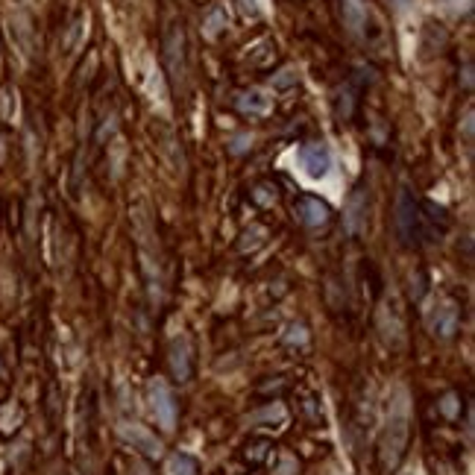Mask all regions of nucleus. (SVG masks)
<instances>
[{
	"instance_id": "1",
	"label": "nucleus",
	"mask_w": 475,
	"mask_h": 475,
	"mask_svg": "<svg viewBox=\"0 0 475 475\" xmlns=\"http://www.w3.org/2000/svg\"><path fill=\"white\" fill-rule=\"evenodd\" d=\"M408 405H405V393H396V402H390V411L385 420V432H382V464L393 469L408 446Z\"/></svg>"
},
{
	"instance_id": "2",
	"label": "nucleus",
	"mask_w": 475,
	"mask_h": 475,
	"mask_svg": "<svg viewBox=\"0 0 475 475\" xmlns=\"http://www.w3.org/2000/svg\"><path fill=\"white\" fill-rule=\"evenodd\" d=\"M147 396H150V411L156 417V422L161 425L164 432H174L176 429V399L171 393V388L159 382V378H153L150 388H147Z\"/></svg>"
},
{
	"instance_id": "3",
	"label": "nucleus",
	"mask_w": 475,
	"mask_h": 475,
	"mask_svg": "<svg viewBox=\"0 0 475 475\" xmlns=\"http://www.w3.org/2000/svg\"><path fill=\"white\" fill-rule=\"evenodd\" d=\"M396 232L402 238V244H417L420 238V211H417V200L411 197L408 188L399 191V203H396Z\"/></svg>"
},
{
	"instance_id": "4",
	"label": "nucleus",
	"mask_w": 475,
	"mask_h": 475,
	"mask_svg": "<svg viewBox=\"0 0 475 475\" xmlns=\"http://www.w3.org/2000/svg\"><path fill=\"white\" fill-rule=\"evenodd\" d=\"M299 164H302V171L305 176H311V179H323L329 171H331V153L326 144H320V141H314V144H305L299 150Z\"/></svg>"
},
{
	"instance_id": "5",
	"label": "nucleus",
	"mask_w": 475,
	"mask_h": 475,
	"mask_svg": "<svg viewBox=\"0 0 475 475\" xmlns=\"http://www.w3.org/2000/svg\"><path fill=\"white\" fill-rule=\"evenodd\" d=\"M429 326H432V335L440 338V341H452L455 331L461 326V314H458V305L452 302H440L432 317H429Z\"/></svg>"
},
{
	"instance_id": "6",
	"label": "nucleus",
	"mask_w": 475,
	"mask_h": 475,
	"mask_svg": "<svg viewBox=\"0 0 475 475\" xmlns=\"http://www.w3.org/2000/svg\"><path fill=\"white\" fill-rule=\"evenodd\" d=\"M164 59H168L174 85H179L185 80V53H182V30L179 27L168 30V41H164Z\"/></svg>"
},
{
	"instance_id": "7",
	"label": "nucleus",
	"mask_w": 475,
	"mask_h": 475,
	"mask_svg": "<svg viewBox=\"0 0 475 475\" xmlns=\"http://www.w3.org/2000/svg\"><path fill=\"white\" fill-rule=\"evenodd\" d=\"M121 437L127 443H132V449H138V452H144L147 458H156L161 452V443L147 432V429H141V425L135 422H124L121 425Z\"/></svg>"
},
{
	"instance_id": "8",
	"label": "nucleus",
	"mask_w": 475,
	"mask_h": 475,
	"mask_svg": "<svg viewBox=\"0 0 475 475\" xmlns=\"http://www.w3.org/2000/svg\"><path fill=\"white\" fill-rule=\"evenodd\" d=\"M297 211H299V220H302L305 226H311V229L326 226L329 218H331V208H329L320 197H299Z\"/></svg>"
},
{
	"instance_id": "9",
	"label": "nucleus",
	"mask_w": 475,
	"mask_h": 475,
	"mask_svg": "<svg viewBox=\"0 0 475 475\" xmlns=\"http://www.w3.org/2000/svg\"><path fill=\"white\" fill-rule=\"evenodd\" d=\"M343 223H346V232H349V235H361V232L367 229V194L361 191V188L349 197Z\"/></svg>"
},
{
	"instance_id": "10",
	"label": "nucleus",
	"mask_w": 475,
	"mask_h": 475,
	"mask_svg": "<svg viewBox=\"0 0 475 475\" xmlns=\"http://www.w3.org/2000/svg\"><path fill=\"white\" fill-rule=\"evenodd\" d=\"M171 370L179 382H188L191 378V349H188L185 338H176L171 343Z\"/></svg>"
},
{
	"instance_id": "11",
	"label": "nucleus",
	"mask_w": 475,
	"mask_h": 475,
	"mask_svg": "<svg viewBox=\"0 0 475 475\" xmlns=\"http://www.w3.org/2000/svg\"><path fill=\"white\" fill-rule=\"evenodd\" d=\"M341 15H343V23H346L352 33H361L364 21H367L364 0H341Z\"/></svg>"
},
{
	"instance_id": "12",
	"label": "nucleus",
	"mask_w": 475,
	"mask_h": 475,
	"mask_svg": "<svg viewBox=\"0 0 475 475\" xmlns=\"http://www.w3.org/2000/svg\"><path fill=\"white\" fill-rule=\"evenodd\" d=\"M238 109H241L244 114H267L273 109V103H270V97L265 91H247V94L238 97Z\"/></svg>"
},
{
	"instance_id": "13",
	"label": "nucleus",
	"mask_w": 475,
	"mask_h": 475,
	"mask_svg": "<svg viewBox=\"0 0 475 475\" xmlns=\"http://www.w3.org/2000/svg\"><path fill=\"white\" fill-rule=\"evenodd\" d=\"M226 23H229V12L223 9V6H218V9H211L208 15H206V36L208 38H218L223 30H226Z\"/></svg>"
},
{
	"instance_id": "14",
	"label": "nucleus",
	"mask_w": 475,
	"mask_h": 475,
	"mask_svg": "<svg viewBox=\"0 0 475 475\" xmlns=\"http://www.w3.org/2000/svg\"><path fill=\"white\" fill-rule=\"evenodd\" d=\"M174 475H197V464L188 455H176L174 458Z\"/></svg>"
},
{
	"instance_id": "15",
	"label": "nucleus",
	"mask_w": 475,
	"mask_h": 475,
	"mask_svg": "<svg viewBox=\"0 0 475 475\" xmlns=\"http://www.w3.org/2000/svg\"><path fill=\"white\" fill-rule=\"evenodd\" d=\"M294 82H297V70L284 68V70H282V77L273 80V88H288V85H294Z\"/></svg>"
},
{
	"instance_id": "16",
	"label": "nucleus",
	"mask_w": 475,
	"mask_h": 475,
	"mask_svg": "<svg viewBox=\"0 0 475 475\" xmlns=\"http://www.w3.org/2000/svg\"><path fill=\"white\" fill-rule=\"evenodd\" d=\"M455 402H458L455 396H446V399H443V405H440V408H443V414H446V417H452V420L458 417V408H455Z\"/></svg>"
},
{
	"instance_id": "17",
	"label": "nucleus",
	"mask_w": 475,
	"mask_h": 475,
	"mask_svg": "<svg viewBox=\"0 0 475 475\" xmlns=\"http://www.w3.org/2000/svg\"><path fill=\"white\" fill-rule=\"evenodd\" d=\"M247 147V135H241V138H235V144H232V153H241Z\"/></svg>"
}]
</instances>
